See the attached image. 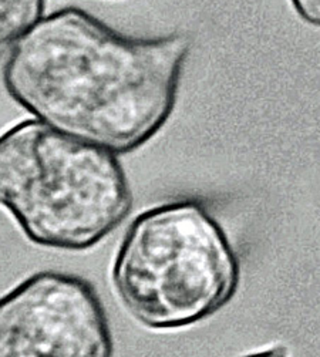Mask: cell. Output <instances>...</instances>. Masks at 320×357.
<instances>
[{
  "label": "cell",
  "mask_w": 320,
  "mask_h": 357,
  "mask_svg": "<svg viewBox=\"0 0 320 357\" xmlns=\"http://www.w3.org/2000/svg\"><path fill=\"white\" fill-rule=\"evenodd\" d=\"M187 34L132 38L77 8L43 16L12 49L9 96L49 127L127 154L146 146L174 113Z\"/></svg>",
  "instance_id": "cell-1"
},
{
  "label": "cell",
  "mask_w": 320,
  "mask_h": 357,
  "mask_svg": "<svg viewBox=\"0 0 320 357\" xmlns=\"http://www.w3.org/2000/svg\"><path fill=\"white\" fill-rule=\"evenodd\" d=\"M0 206L43 248L86 251L132 206L117 154L31 119L0 135Z\"/></svg>",
  "instance_id": "cell-2"
},
{
  "label": "cell",
  "mask_w": 320,
  "mask_h": 357,
  "mask_svg": "<svg viewBox=\"0 0 320 357\" xmlns=\"http://www.w3.org/2000/svg\"><path fill=\"white\" fill-rule=\"evenodd\" d=\"M239 271L231 243L198 202L142 211L114 257L116 295L137 324L153 331L191 326L234 295Z\"/></svg>",
  "instance_id": "cell-3"
},
{
  "label": "cell",
  "mask_w": 320,
  "mask_h": 357,
  "mask_svg": "<svg viewBox=\"0 0 320 357\" xmlns=\"http://www.w3.org/2000/svg\"><path fill=\"white\" fill-rule=\"evenodd\" d=\"M109 317L93 284L36 272L0 296V357H113Z\"/></svg>",
  "instance_id": "cell-4"
},
{
  "label": "cell",
  "mask_w": 320,
  "mask_h": 357,
  "mask_svg": "<svg viewBox=\"0 0 320 357\" xmlns=\"http://www.w3.org/2000/svg\"><path fill=\"white\" fill-rule=\"evenodd\" d=\"M46 0H0V56L12 49L45 16Z\"/></svg>",
  "instance_id": "cell-5"
},
{
  "label": "cell",
  "mask_w": 320,
  "mask_h": 357,
  "mask_svg": "<svg viewBox=\"0 0 320 357\" xmlns=\"http://www.w3.org/2000/svg\"><path fill=\"white\" fill-rule=\"evenodd\" d=\"M291 3L305 23L320 27V0H291Z\"/></svg>",
  "instance_id": "cell-6"
},
{
  "label": "cell",
  "mask_w": 320,
  "mask_h": 357,
  "mask_svg": "<svg viewBox=\"0 0 320 357\" xmlns=\"http://www.w3.org/2000/svg\"><path fill=\"white\" fill-rule=\"evenodd\" d=\"M243 357H287V353L282 347H273L269 349L266 351H259V353H254V354H247Z\"/></svg>",
  "instance_id": "cell-7"
}]
</instances>
